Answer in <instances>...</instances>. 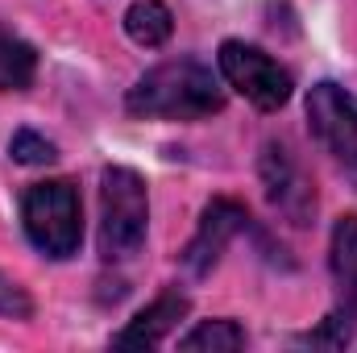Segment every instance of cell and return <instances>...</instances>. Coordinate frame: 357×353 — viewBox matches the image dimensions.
<instances>
[{
  "label": "cell",
  "mask_w": 357,
  "mask_h": 353,
  "mask_svg": "<svg viewBox=\"0 0 357 353\" xmlns=\"http://www.w3.org/2000/svg\"><path fill=\"white\" fill-rule=\"evenodd\" d=\"M125 104L133 117H146V121H199L225 108V91L204 63L171 59L146 71Z\"/></svg>",
  "instance_id": "6da1fadb"
},
{
  "label": "cell",
  "mask_w": 357,
  "mask_h": 353,
  "mask_svg": "<svg viewBox=\"0 0 357 353\" xmlns=\"http://www.w3.org/2000/svg\"><path fill=\"white\" fill-rule=\"evenodd\" d=\"M21 220L29 241L46 254V258H71L79 250L84 237V220H79V191L67 179H46L33 183L21 200Z\"/></svg>",
  "instance_id": "7a4b0ae2"
},
{
  "label": "cell",
  "mask_w": 357,
  "mask_h": 353,
  "mask_svg": "<svg viewBox=\"0 0 357 353\" xmlns=\"http://www.w3.org/2000/svg\"><path fill=\"white\" fill-rule=\"evenodd\" d=\"M100 204H104V216H100V254L108 262H125L142 250L146 241V183L137 171L129 167H108L104 183H100Z\"/></svg>",
  "instance_id": "3957f363"
},
{
  "label": "cell",
  "mask_w": 357,
  "mask_h": 353,
  "mask_svg": "<svg viewBox=\"0 0 357 353\" xmlns=\"http://www.w3.org/2000/svg\"><path fill=\"white\" fill-rule=\"evenodd\" d=\"M220 75L262 112L282 108L291 100V88H295L287 67H278L266 50L245 46V42H225L220 46Z\"/></svg>",
  "instance_id": "277c9868"
},
{
  "label": "cell",
  "mask_w": 357,
  "mask_h": 353,
  "mask_svg": "<svg viewBox=\"0 0 357 353\" xmlns=\"http://www.w3.org/2000/svg\"><path fill=\"white\" fill-rule=\"evenodd\" d=\"M307 121L316 142L357 179V96L337 84H316L307 96Z\"/></svg>",
  "instance_id": "5b68a950"
},
{
  "label": "cell",
  "mask_w": 357,
  "mask_h": 353,
  "mask_svg": "<svg viewBox=\"0 0 357 353\" xmlns=\"http://www.w3.org/2000/svg\"><path fill=\"white\" fill-rule=\"evenodd\" d=\"M262 179H266V195L270 204L291 220V225H307L312 212H316V191L307 175L295 167V158L287 154V146H274L270 142L266 154H262Z\"/></svg>",
  "instance_id": "8992f818"
},
{
  "label": "cell",
  "mask_w": 357,
  "mask_h": 353,
  "mask_svg": "<svg viewBox=\"0 0 357 353\" xmlns=\"http://www.w3.org/2000/svg\"><path fill=\"white\" fill-rule=\"evenodd\" d=\"M245 225H250V216H245L241 204H233V200H212V204L204 208V220H199L191 246L183 250L187 270H191V274H208L212 266L220 262L225 246H229Z\"/></svg>",
  "instance_id": "52a82bcc"
},
{
  "label": "cell",
  "mask_w": 357,
  "mask_h": 353,
  "mask_svg": "<svg viewBox=\"0 0 357 353\" xmlns=\"http://www.w3.org/2000/svg\"><path fill=\"white\" fill-rule=\"evenodd\" d=\"M183 316H187V295L167 291V295H162V299H154L146 312H137V316L129 320V329H125V333H116V341H112V345H121V350H150V345H158V341L175 329Z\"/></svg>",
  "instance_id": "ba28073f"
},
{
  "label": "cell",
  "mask_w": 357,
  "mask_h": 353,
  "mask_svg": "<svg viewBox=\"0 0 357 353\" xmlns=\"http://www.w3.org/2000/svg\"><path fill=\"white\" fill-rule=\"evenodd\" d=\"M333 278L345 312L357 316V216H341L333 229Z\"/></svg>",
  "instance_id": "9c48e42d"
},
{
  "label": "cell",
  "mask_w": 357,
  "mask_h": 353,
  "mask_svg": "<svg viewBox=\"0 0 357 353\" xmlns=\"http://www.w3.org/2000/svg\"><path fill=\"white\" fill-rule=\"evenodd\" d=\"M125 29H129V38L137 42V46H162L167 38H171V29H175V21H171V8L167 4H158V0H142V4H133L129 13H125Z\"/></svg>",
  "instance_id": "30bf717a"
},
{
  "label": "cell",
  "mask_w": 357,
  "mask_h": 353,
  "mask_svg": "<svg viewBox=\"0 0 357 353\" xmlns=\"http://www.w3.org/2000/svg\"><path fill=\"white\" fill-rule=\"evenodd\" d=\"M33 71H38L33 46L13 33H0V91H25L33 84Z\"/></svg>",
  "instance_id": "8fae6325"
},
{
  "label": "cell",
  "mask_w": 357,
  "mask_h": 353,
  "mask_svg": "<svg viewBox=\"0 0 357 353\" xmlns=\"http://www.w3.org/2000/svg\"><path fill=\"white\" fill-rule=\"evenodd\" d=\"M245 345V333L233 324V320H204L199 329H191L183 341H178V350H212V353H233Z\"/></svg>",
  "instance_id": "7c38bea8"
},
{
  "label": "cell",
  "mask_w": 357,
  "mask_h": 353,
  "mask_svg": "<svg viewBox=\"0 0 357 353\" xmlns=\"http://www.w3.org/2000/svg\"><path fill=\"white\" fill-rule=\"evenodd\" d=\"M8 154H13L17 163H25V167H42V163H54V158H59V154H54V146H50L46 137L29 133V129L13 133V142H8Z\"/></svg>",
  "instance_id": "4fadbf2b"
},
{
  "label": "cell",
  "mask_w": 357,
  "mask_h": 353,
  "mask_svg": "<svg viewBox=\"0 0 357 353\" xmlns=\"http://www.w3.org/2000/svg\"><path fill=\"white\" fill-rule=\"evenodd\" d=\"M0 316H13V320H29L33 316V299L8 274H0Z\"/></svg>",
  "instance_id": "5bb4252c"
}]
</instances>
